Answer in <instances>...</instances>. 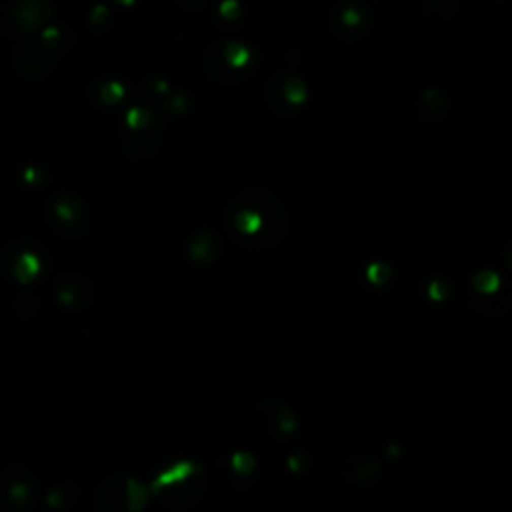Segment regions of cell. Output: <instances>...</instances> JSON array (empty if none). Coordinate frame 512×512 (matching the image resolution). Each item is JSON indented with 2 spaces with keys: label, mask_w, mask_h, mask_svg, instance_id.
Here are the masks:
<instances>
[{
  "label": "cell",
  "mask_w": 512,
  "mask_h": 512,
  "mask_svg": "<svg viewBox=\"0 0 512 512\" xmlns=\"http://www.w3.org/2000/svg\"><path fill=\"white\" fill-rule=\"evenodd\" d=\"M224 58H226V62L230 64V66L238 68V66H244L250 60V50L244 44L230 40V42L224 44Z\"/></svg>",
  "instance_id": "6da1fadb"
},
{
  "label": "cell",
  "mask_w": 512,
  "mask_h": 512,
  "mask_svg": "<svg viewBox=\"0 0 512 512\" xmlns=\"http://www.w3.org/2000/svg\"><path fill=\"white\" fill-rule=\"evenodd\" d=\"M236 226H238V230H242L246 234H254L256 230L262 228V214L252 210V208H244L236 216Z\"/></svg>",
  "instance_id": "7a4b0ae2"
},
{
  "label": "cell",
  "mask_w": 512,
  "mask_h": 512,
  "mask_svg": "<svg viewBox=\"0 0 512 512\" xmlns=\"http://www.w3.org/2000/svg\"><path fill=\"white\" fill-rule=\"evenodd\" d=\"M284 94H286L288 102L300 104V102H304V98H306V86H304L302 80L290 78L286 84H284Z\"/></svg>",
  "instance_id": "3957f363"
},
{
  "label": "cell",
  "mask_w": 512,
  "mask_h": 512,
  "mask_svg": "<svg viewBox=\"0 0 512 512\" xmlns=\"http://www.w3.org/2000/svg\"><path fill=\"white\" fill-rule=\"evenodd\" d=\"M474 286L482 292H492L498 286V276L494 272H480L474 276Z\"/></svg>",
  "instance_id": "277c9868"
},
{
  "label": "cell",
  "mask_w": 512,
  "mask_h": 512,
  "mask_svg": "<svg viewBox=\"0 0 512 512\" xmlns=\"http://www.w3.org/2000/svg\"><path fill=\"white\" fill-rule=\"evenodd\" d=\"M232 464H234V468L238 470V472H250L252 468H254V458L250 456V454H244V452H240V454H234V458H232Z\"/></svg>",
  "instance_id": "5b68a950"
},
{
  "label": "cell",
  "mask_w": 512,
  "mask_h": 512,
  "mask_svg": "<svg viewBox=\"0 0 512 512\" xmlns=\"http://www.w3.org/2000/svg\"><path fill=\"white\" fill-rule=\"evenodd\" d=\"M122 94H124V88L118 82H110V84H106L102 88V96H104L106 102H118L122 98Z\"/></svg>",
  "instance_id": "8992f818"
},
{
  "label": "cell",
  "mask_w": 512,
  "mask_h": 512,
  "mask_svg": "<svg viewBox=\"0 0 512 512\" xmlns=\"http://www.w3.org/2000/svg\"><path fill=\"white\" fill-rule=\"evenodd\" d=\"M218 10H220V14H222L224 18L234 20L240 14V4H238V0H224V2H220Z\"/></svg>",
  "instance_id": "52a82bcc"
},
{
  "label": "cell",
  "mask_w": 512,
  "mask_h": 512,
  "mask_svg": "<svg viewBox=\"0 0 512 512\" xmlns=\"http://www.w3.org/2000/svg\"><path fill=\"white\" fill-rule=\"evenodd\" d=\"M342 22L346 24V26H358L360 22H362V12L358 10V8H352V6H348V8H344L342 10Z\"/></svg>",
  "instance_id": "ba28073f"
},
{
  "label": "cell",
  "mask_w": 512,
  "mask_h": 512,
  "mask_svg": "<svg viewBox=\"0 0 512 512\" xmlns=\"http://www.w3.org/2000/svg\"><path fill=\"white\" fill-rule=\"evenodd\" d=\"M386 276H388V268H386L384 264H372V266L368 268V278H370L374 284H382L384 280H386Z\"/></svg>",
  "instance_id": "9c48e42d"
},
{
  "label": "cell",
  "mask_w": 512,
  "mask_h": 512,
  "mask_svg": "<svg viewBox=\"0 0 512 512\" xmlns=\"http://www.w3.org/2000/svg\"><path fill=\"white\" fill-rule=\"evenodd\" d=\"M146 122H148V112L144 110H132L128 114V124L132 128H146Z\"/></svg>",
  "instance_id": "30bf717a"
},
{
  "label": "cell",
  "mask_w": 512,
  "mask_h": 512,
  "mask_svg": "<svg viewBox=\"0 0 512 512\" xmlns=\"http://www.w3.org/2000/svg\"><path fill=\"white\" fill-rule=\"evenodd\" d=\"M442 292H448L446 286L444 284H440V282H434L432 286H430V296H434V298H442Z\"/></svg>",
  "instance_id": "8fae6325"
},
{
  "label": "cell",
  "mask_w": 512,
  "mask_h": 512,
  "mask_svg": "<svg viewBox=\"0 0 512 512\" xmlns=\"http://www.w3.org/2000/svg\"><path fill=\"white\" fill-rule=\"evenodd\" d=\"M116 2H118V4H122V6H132L136 0H116Z\"/></svg>",
  "instance_id": "7c38bea8"
},
{
  "label": "cell",
  "mask_w": 512,
  "mask_h": 512,
  "mask_svg": "<svg viewBox=\"0 0 512 512\" xmlns=\"http://www.w3.org/2000/svg\"><path fill=\"white\" fill-rule=\"evenodd\" d=\"M190 2H192V4H202L204 0H190Z\"/></svg>",
  "instance_id": "4fadbf2b"
}]
</instances>
